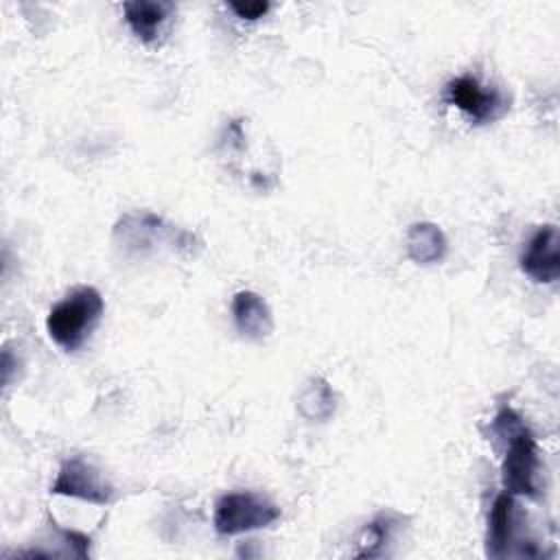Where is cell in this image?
<instances>
[{"mask_svg": "<svg viewBox=\"0 0 560 560\" xmlns=\"http://www.w3.org/2000/svg\"><path fill=\"white\" fill-rule=\"evenodd\" d=\"M232 319L236 330L249 341H262L273 330V315L267 302L254 291H238L232 298Z\"/></svg>", "mask_w": 560, "mask_h": 560, "instance_id": "obj_8", "label": "cell"}, {"mask_svg": "<svg viewBox=\"0 0 560 560\" xmlns=\"http://www.w3.org/2000/svg\"><path fill=\"white\" fill-rule=\"evenodd\" d=\"M337 409V394L324 376H311L298 394V411L311 422L328 420Z\"/></svg>", "mask_w": 560, "mask_h": 560, "instance_id": "obj_13", "label": "cell"}, {"mask_svg": "<svg viewBox=\"0 0 560 560\" xmlns=\"http://www.w3.org/2000/svg\"><path fill=\"white\" fill-rule=\"evenodd\" d=\"M103 308V295L94 287H79L48 311L46 330L61 350L74 352L98 324Z\"/></svg>", "mask_w": 560, "mask_h": 560, "instance_id": "obj_2", "label": "cell"}, {"mask_svg": "<svg viewBox=\"0 0 560 560\" xmlns=\"http://www.w3.org/2000/svg\"><path fill=\"white\" fill-rule=\"evenodd\" d=\"M114 241L129 254H147L158 245L192 252L197 236L192 232L168 225L153 212H127L114 225Z\"/></svg>", "mask_w": 560, "mask_h": 560, "instance_id": "obj_3", "label": "cell"}, {"mask_svg": "<svg viewBox=\"0 0 560 560\" xmlns=\"http://www.w3.org/2000/svg\"><path fill=\"white\" fill-rule=\"evenodd\" d=\"M171 11L173 4L162 0H129L122 4L125 22L129 24L131 33L147 44L158 39Z\"/></svg>", "mask_w": 560, "mask_h": 560, "instance_id": "obj_10", "label": "cell"}, {"mask_svg": "<svg viewBox=\"0 0 560 560\" xmlns=\"http://www.w3.org/2000/svg\"><path fill=\"white\" fill-rule=\"evenodd\" d=\"M241 20H258L262 15H267V11L271 9V4L267 0H254V2H230L228 4Z\"/></svg>", "mask_w": 560, "mask_h": 560, "instance_id": "obj_14", "label": "cell"}, {"mask_svg": "<svg viewBox=\"0 0 560 560\" xmlns=\"http://www.w3.org/2000/svg\"><path fill=\"white\" fill-rule=\"evenodd\" d=\"M490 433L505 444V455L501 462L503 490L512 497L536 499L540 479V451L529 427L510 405H503L490 424Z\"/></svg>", "mask_w": 560, "mask_h": 560, "instance_id": "obj_1", "label": "cell"}, {"mask_svg": "<svg viewBox=\"0 0 560 560\" xmlns=\"http://www.w3.org/2000/svg\"><path fill=\"white\" fill-rule=\"evenodd\" d=\"M398 527V516L392 512H378L370 523H365L354 538V558H378L385 553Z\"/></svg>", "mask_w": 560, "mask_h": 560, "instance_id": "obj_12", "label": "cell"}, {"mask_svg": "<svg viewBox=\"0 0 560 560\" xmlns=\"http://www.w3.org/2000/svg\"><path fill=\"white\" fill-rule=\"evenodd\" d=\"M50 492L81 499L94 505H105L114 499L112 483L103 477V472L92 462H88L81 455L68 457L59 466V472L50 486Z\"/></svg>", "mask_w": 560, "mask_h": 560, "instance_id": "obj_5", "label": "cell"}, {"mask_svg": "<svg viewBox=\"0 0 560 560\" xmlns=\"http://www.w3.org/2000/svg\"><path fill=\"white\" fill-rule=\"evenodd\" d=\"M405 245H407V256L418 265L440 262L448 252V241H446L442 228L431 221L413 223L407 230Z\"/></svg>", "mask_w": 560, "mask_h": 560, "instance_id": "obj_11", "label": "cell"}, {"mask_svg": "<svg viewBox=\"0 0 560 560\" xmlns=\"http://www.w3.org/2000/svg\"><path fill=\"white\" fill-rule=\"evenodd\" d=\"M280 518V508L256 492H228L214 503V529L221 536H236L262 529Z\"/></svg>", "mask_w": 560, "mask_h": 560, "instance_id": "obj_4", "label": "cell"}, {"mask_svg": "<svg viewBox=\"0 0 560 560\" xmlns=\"http://www.w3.org/2000/svg\"><path fill=\"white\" fill-rule=\"evenodd\" d=\"M516 532V505L514 497L505 490L494 499L488 516V536H486V553L490 558H503L510 553L514 545Z\"/></svg>", "mask_w": 560, "mask_h": 560, "instance_id": "obj_9", "label": "cell"}, {"mask_svg": "<svg viewBox=\"0 0 560 560\" xmlns=\"http://www.w3.org/2000/svg\"><path fill=\"white\" fill-rule=\"evenodd\" d=\"M444 98L477 125L501 118L510 107L508 98L497 88L481 85L479 79L472 74H462L451 79L446 83Z\"/></svg>", "mask_w": 560, "mask_h": 560, "instance_id": "obj_6", "label": "cell"}, {"mask_svg": "<svg viewBox=\"0 0 560 560\" xmlns=\"http://www.w3.org/2000/svg\"><path fill=\"white\" fill-rule=\"evenodd\" d=\"M521 269L534 282L551 284L560 276V234L553 223L540 225L521 254Z\"/></svg>", "mask_w": 560, "mask_h": 560, "instance_id": "obj_7", "label": "cell"}]
</instances>
